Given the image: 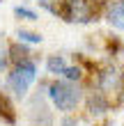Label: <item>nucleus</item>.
Returning <instances> with one entry per match:
<instances>
[{"instance_id": "nucleus-6", "label": "nucleus", "mask_w": 124, "mask_h": 126, "mask_svg": "<svg viewBox=\"0 0 124 126\" xmlns=\"http://www.w3.org/2000/svg\"><path fill=\"white\" fill-rule=\"evenodd\" d=\"M106 110H108V101H106L104 92H94L90 96V112L101 115V112H106Z\"/></svg>"}, {"instance_id": "nucleus-14", "label": "nucleus", "mask_w": 124, "mask_h": 126, "mask_svg": "<svg viewBox=\"0 0 124 126\" xmlns=\"http://www.w3.org/2000/svg\"><path fill=\"white\" fill-rule=\"evenodd\" d=\"M62 126H78V124H76V119H71V117H67V119L62 122Z\"/></svg>"}, {"instance_id": "nucleus-1", "label": "nucleus", "mask_w": 124, "mask_h": 126, "mask_svg": "<svg viewBox=\"0 0 124 126\" xmlns=\"http://www.w3.org/2000/svg\"><path fill=\"white\" fill-rule=\"evenodd\" d=\"M48 96L51 101L55 103L57 110H62V112H69V110H74L78 106V101H81V90L74 85V83H62V80H57L48 87Z\"/></svg>"}, {"instance_id": "nucleus-10", "label": "nucleus", "mask_w": 124, "mask_h": 126, "mask_svg": "<svg viewBox=\"0 0 124 126\" xmlns=\"http://www.w3.org/2000/svg\"><path fill=\"white\" fill-rule=\"evenodd\" d=\"M18 39H21V41H30V44H39V41H41V34L28 32V30H18Z\"/></svg>"}, {"instance_id": "nucleus-12", "label": "nucleus", "mask_w": 124, "mask_h": 126, "mask_svg": "<svg viewBox=\"0 0 124 126\" xmlns=\"http://www.w3.org/2000/svg\"><path fill=\"white\" fill-rule=\"evenodd\" d=\"M62 76H67L69 80H81V69L78 66H64Z\"/></svg>"}, {"instance_id": "nucleus-3", "label": "nucleus", "mask_w": 124, "mask_h": 126, "mask_svg": "<svg viewBox=\"0 0 124 126\" xmlns=\"http://www.w3.org/2000/svg\"><path fill=\"white\" fill-rule=\"evenodd\" d=\"M64 16L74 23H87L92 21V9L85 0H64Z\"/></svg>"}, {"instance_id": "nucleus-7", "label": "nucleus", "mask_w": 124, "mask_h": 126, "mask_svg": "<svg viewBox=\"0 0 124 126\" xmlns=\"http://www.w3.org/2000/svg\"><path fill=\"white\" fill-rule=\"evenodd\" d=\"M110 87H117V71H106L101 73V90H110Z\"/></svg>"}, {"instance_id": "nucleus-11", "label": "nucleus", "mask_w": 124, "mask_h": 126, "mask_svg": "<svg viewBox=\"0 0 124 126\" xmlns=\"http://www.w3.org/2000/svg\"><path fill=\"white\" fill-rule=\"evenodd\" d=\"M14 14H16L18 18H28V21H37V14L30 12V9H25V7H16L14 9Z\"/></svg>"}, {"instance_id": "nucleus-5", "label": "nucleus", "mask_w": 124, "mask_h": 126, "mask_svg": "<svg viewBox=\"0 0 124 126\" xmlns=\"http://www.w3.org/2000/svg\"><path fill=\"white\" fill-rule=\"evenodd\" d=\"M0 117H2L7 124H14V122H16V112H14V106H12V101L7 99L2 92H0Z\"/></svg>"}, {"instance_id": "nucleus-8", "label": "nucleus", "mask_w": 124, "mask_h": 126, "mask_svg": "<svg viewBox=\"0 0 124 126\" xmlns=\"http://www.w3.org/2000/svg\"><path fill=\"white\" fill-rule=\"evenodd\" d=\"M9 53H12V60L14 62H25L28 55H30V50H28L25 46H18V44H16V46L9 48Z\"/></svg>"}, {"instance_id": "nucleus-4", "label": "nucleus", "mask_w": 124, "mask_h": 126, "mask_svg": "<svg viewBox=\"0 0 124 126\" xmlns=\"http://www.w3.org/2000/svg\"><path fill=\"white\" fill-rule=\"evenodd\" d=\"M106 18H108V23H110L113 28L124 30V0H120V2H115V5L108 7Z\"/></svg>"}, {"instance_id": "nucleus-9", "label": "nucleus", "mask_w": 124, "mask_h": 126, "mask_svg": "<svg viewBox=\"0 0 124 126\" xmlns=\"http://www.w3.org/2000/svg\"><path fill=\"white\" fill-rule=\"evenodd\" d=\"M46 66H48V73H62L67 64H64L62 57H51V60L46 62Z\"/></svg>"}, {"instance_id": "nucleus-2", "label": "nucleus", "mask_w": 124, "mask_h": 126, "mask_svg": "<svg viewBox=\"0 0 124 126\" xmlns=\"http://www.w3.org/2000/svg\"><path fill=\"white\" fill-rule=\"evenodd\" d=\"M35 78H37V66H35V62H30V60L18 62V66L7 78V87L16 96H25L28 90H30V85L35 83Z\"/></svg>"}, {"instance_id": "nucleus-13", "label": "nucleus", "mask_w": 124, "mask_h": 126, "mask_svg": "<svg viewBox=\"0 0 124 126\" xmlns=\"http://www.w3.org/2000/svg\"><path fill=\"white\" fill-rule=\"evenodd\" d=\"M7 66V57H5V50H2V46H0V71H2Z\"/></svg>"}]
</instances>
